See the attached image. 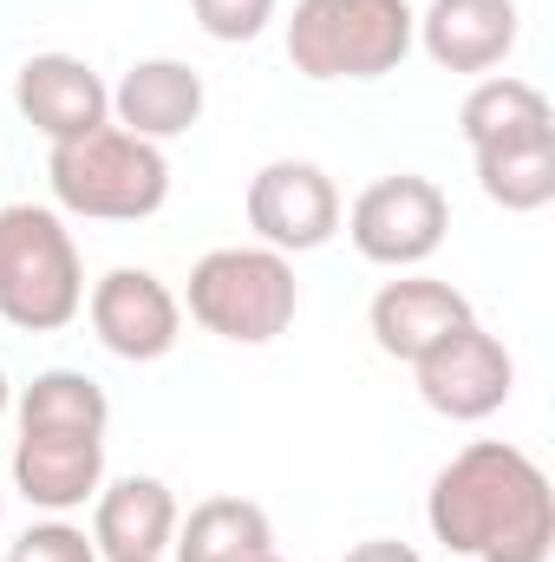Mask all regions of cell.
Segmentation results:
<instances>
[{
	"mask_svg": "<svg viewBox=\"0 0 555 562\" xmlns=\"http://www.w3.org/2000/svg\"><path fill=\"white\" fill-rule=\"evenodd\" d=\"M424 524L451 557L471 562H550L555 491L543 464L503 438L464 445L424 497Z\"/></svg>",
	"mask_w": 555,
	"mask_h": 562,
	"instance_id": "1",
	"label": "cell"
},
{
	"mask_svg": "<svg viewBox=\"0 0 555 562\" xmlns=\"http://www.w3.org/2000/svg\"><path fill=\"white\" fill-rule=\"evenodd\" d=\"M46 183H53L59 210H72V216L144 223L170 196V164H163L157 144L132 138L118 125H99V132H86V138H72V144H53Z\"/></svg>",
	"mask_w": 555,
	"mask_h": 562,
	"instance_id": "2",
	"label": "cell"
},
{
	"mask_svg": "<svg viewBox=\"0 0 555 562\" xmlns=\"http://www.w3.org/2000/svg\"><path fill=\"white\" fill-rule=\"evenodd\" d=\"M86 307V269L66 223L39 203L0 210V321L20 334H53Z\"/></svg>",
	"mask_w": 555,
	"mask_h": 562,
	"instance_id": "3",
	"label": "cell"
},
{
	"mask_svg": "<svg viewBox=\"0 0 555 562\" xmlns=\"http://www.w3.org/2000/svg\"><path fill=\"white\" fill-rule=\"evenodd\" d=\"M418 13L406 0H301L287 20V59L307 79H386L406 66Z\"/></svg>",
	"mask_w": 555,
	"mask_h": 562,
	"instance_id": "4",
	"label": "cell"
},
{
	"mask_svg": "<svg viewBox=\"0 0 555 562\" xmlns=\"http://www.w3.org/2000/svg\"><path fill=\"white\" fill-rule=\"evenodd\" d=\"M301 307V281L275 249H209L190 269V321L236 347H269Z\"/></svg>",
	"mask_w": 555,
	"mask_h": 562,
	"instance_id": "5",
	"label": "cell"
},
{
	"mask_svg": "<svg viewBox=\"0 0 555 562\" xmlns=\"http://www.w3.org/2000/svg\"><path fill=\"white\" fill-rule=\"evenodd\" d=\"M444 229H451L444 190L431 177H412V170L366 183L360 203H353V216H347L353 249L366 262H380V269H418L424 256H438Z\"/></svg>",
	"mask_w": 555,
	"mask_h": 562,
	"instance_id": "6",
	"label": "cell"
},
{
	"mask_svg": "<svg viewBox=\"0 0 555 562\" xmlns=\"http://www.w3.org/2000/svg\"><path fill=\"white\" fill-rule=\"evenodd\" d=\"M249 229L262 236V249L275 256H307L320 243H333L340 229V190L320 164L275 157L249 177Z\"/></svg>",
	"mask_w": 555,
	"mask_h": 562,
	"instance_id": "7",
	"label": "cell"
},
{
	"mask_svg": "<svg viewBox=\"0 0 555 562\" xmlns=\"http://www.w3.org/2000/svg\"><path fill=\"white\" fill-rule=\"evenodd\" d=\"M517 386V360L503 353L497 334H484L477 321L457 327L444 347H431L418 360V400L438 413V419H457V425H477L490 413H503Z\"/></svg>",
	"mask_w": 555,
	"mask_h": 562,
	"instance_id": "8",
	"label": "cell"
},
{
	"mask_svg": "<svg viewBox=\"0 0 555 562\" xmlns=\"http://www.w3.org/2000/svg\"><path fill=\"white\" fill-rule=\"evenodd\" d=\"M13 105L33 132H46L53 144H72L99 125H112V92L105 79L72 59V53H33L20 72H13Z\"/></svg>",
	"mask_w": 555,
	"mask_h": 562,
	"instance_id": "9",
	"label": "cell"
},
{
	"mask_svg": "<svg viewBox=\"0 0 555 562\" xmlns=\"http://www.w3.org/2000/svg\"><path fill=\"white\" fill-rule=\"evenodd\" d=\"M92 334L118 360H163L183 334V307L150 269H112L92 288Z\"/></svg>",
	"mask_w": 555,
	"mask_h": 562,
	"instance_id": "10",
	"label": "cell"
},
{
	"mask_svg": "<svg viewBox=\"0 0 555 562\" xmlns=\"http://www.w3.org/2000/svg\"><path fill=\"white\" fill-rule=\"evenodd\" d=\"M373 340H380V353H393V360H406L418 367L431 347H444L457 327H471L477 314H471V301L451 288V281H431V276H399L386 281L380 294H373Z\"/></svg>",
	"mask_w": 555,
	"mask_h": 562,
	"instance_id": "11",
	"label": "cell"
},
{
	"mask_svg": "<svg viewBox=\"0 0 555 562\" xmlns=\"http://www.w3.org/2000/svg\"><path fill=\"white\" fill-rule=\"evenodd\" d=\"M13 484L39 510H79L105 484V431H20Z\"/></svg>",
	"mask_w": 555,
	"mask_h": 562,
	"instance_id": "12",
	"label": "cell"
},
{
	"mask_svg": "<svg viewBox=\"0 0 555 562\" xmlns=\"http://www.w3.org/2000/svg\"><path fill=\"white\" fill-rule=\"evenodd\" d=\"M412 40L444 72H490L517 46V0H431Z\"/></svg>",
	"mask_w": 555,
	"mask_h": 562,
	"instance_id": "13",
	"label": "cell"
},
{
	"mask_svg": "<svg viewBox=\"0 0 555 562\" xmlns=\"http://www.w3.org/2000/svg\"><path fill=\"white\" fill-rule=\"evenodd\" d=\"M112 112H118V132H132L144 144L183 138L203 119V72L183 66V59H138L118 79Z\"/></svg>",
	"mask_w": 555,
	"mask_h": 562,
	"instance_id": "14",
	"label": "cell"
},
{
	"mask_svg": "<svg viewBox=\"0 0 555 562\" xmlns=\"http://www.w3.org/2000/svg\"><path fill=\"white\" fill-rule=\"evenodd\" d=\"M471 157H477V183H484V196L497 210L530 216V210L555 203V119L471 144Z\"/></svg>",
	"mask_w": 555,
	"mask_h": 562,
	"instance_id": "15",
	"label": "cell"
},
{
	"mask_svg": "<svg viewBox=\"0 0 555 562\" xmlns=\"http://www.w3.org/2000/svg\"><path fill=\"white\" fill-rule=\"evenodd\" d=\"M177 537V497L163 477H118L99 497L92 543L99 557H163Z\"/></svg>",
	"mask_w": 555,
	"mask_h": 562,
	"instance_id": "16",
	"label": "cell"
},
{
	"mask_svg": "<svg viewBox=\"0 0 555 562\" xmlns=\"http://www.w3.org/2000/svg\"><path fill=\"white\" fill-rule=\"evenodd\" d=\"M170 550L177 562H256L275 550V530L269 510L249 497H203L190 517H177Z\"/></svg>",
	"mask_w": 555,
	"mask_h": 562,
	"instance_id": "17",
	"label": "cell"
},
{
	"mask_svg": "<svg viewBox=\"0 0 555 562\" xmlns=\"http://www.w3.org/2000/svg\"><path fill=\"white\" fill-rule=\"evenodd\" d=\"M105 419H112L105 386L72 367H53L20 393V431H105Z\"/></svg>",
	"mask_w": 555,
	"mask_h": 562,
	"instance_id": "18",
	"label": "cell"
},
{
	"mask_svg": "<svg viewBox=\"0 0 555 562\" xmlns=\"http://www.w3.org/2000/svg\"><path fill=\"white\" fill-rule=\"evenodd\" d=\"M190 7H196V26L223 46H242L275 20V0H190Z\"/></svg>",
	"mask_w": 555,
	"mask_h": 562,
	"instance_id": "19",
	"label": "cell"
},
{
	"mask_svg": "<svg viewBox=\"0 0 555 562\" xmlns=\"http://www.w3.org/2000/svg\"><path fill=\"white\" fill-rule=\"evenodd\" d=\"M7 562H99V543L86 537V530H72V524H33Z\"/></svg>",
	"mask_w": 555,
	"mask_h": 562,
	"instance_id": "20",
	"label": "cell"
},
{
	"mask_svg": "<svg viewBox=\"0 0 555 562\" xmlns=\"http://www.w3.org/2000/svg\"><path fill=\"white\" fill-rule=\"evenodd\" d=\"M340 562H424L412 543H393V537H373V543H360V550H347Z\"/></svg>",
	"mask_w": 555,
	"mask_h": 562,
	"instance_id": "21",
	"label": "cell"
},
{
	"mask_svg": "<svg viewBox=\"0 0 555 562\" xmlns=\"http://www.w3.org/2000/svg\"><path fill=\"white\" fill-rule=\"evenodd\" d=\"M7 400H13V386H7V373H0V413H7Z\"/></svg>",
	"mask_w": 555,
	"mask_h": 562,
	"instance_id": "22",
	"label": "cell"
},
{
	"mask_svg": "<svg viewBox=\"0 0 555 562\" xmlns=\"http://www.w3.org/2000/svg\"><path fill=\"white\" fill-rule=\"evenodd\" d=\"M105 562H163V557H105Z\"/></svg>",
	"mask_w": 555,
	"mask_h": 562,
	"instance_id": "23",
	"label": "cell"
},
{
	"mask_svg": "<svg viewBox=\"0 0 555 562\" xmlns=\"http://www.w3.org/2000/svg\"><path fill=\"white\" fill-rule=\"evenodd\" d=\"M256 562H281V557H275V550H269V557H256Z\"/></svg>",
	"mask_w": 555,
	"mask_h": 562,
	"instance_id": "24",
	"label": "cell"
}]
</instances>
